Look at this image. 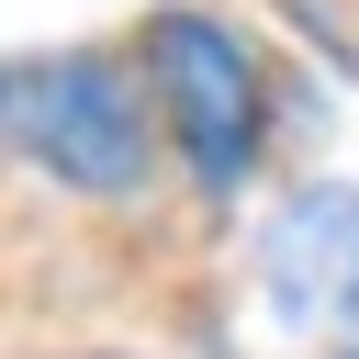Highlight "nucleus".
Returning <instances> with one entry per match:
<instances>
[{"instance_id": "nucleus-1", "label": "nucleus", "mask_w": 359, "mask_h": 359, "mask_svg": "<svg viewBox=\"0 0 359 359\" xmlns=\"http://www.w3.org/2000/svg\"><path fill=\"white\" fill-rule=\"evenodd\" d=\"M11 146L45 157V180L123 202L146 180V101L112 56H22L11 67Z\"/></svg>"}, {"instance_id": "nucleus-2", "label": "nucleus", "mask_w": 359, "mask_h": 359, "mask_svg": "<svg viewBox=\"0 0 359 359\" xmlns=\"http://www.w3.org/2000/svg\"><path fill=\"white\" fill-rule=\"evenodd\" d=\"M146 90H157L191 180L224 202V191L247 180V157H258V56H247L224 22H202V11H157V34H146Z\"/></svg>"}, {"instance_id": "nucleus-3", "label": "nucleus", "mask_w": 359, "mask_h": 359, "mask_svg": "<svg viewBox=\"0 0 359 359\" xmlns=\"http://www.w3.org/2000/svg\"><path fill=\"white\" fill-rule=\"evenodd\" d=\"M258 292H269V325H292V337L359 325V180H303L269 213Z\"/></svg>"}]
</instances>
